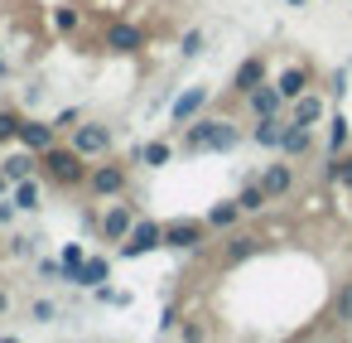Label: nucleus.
Instances as JSON below:
<instances>
[{"label":"nucleus","instance_id":"obj_32","mask_svg":"<svg viewBox=\"0 0 352 343\" xmlns=\"http://www.w3.org/2000/svg\"><path fill=\"white\" fill-rule=\"evenodd\" d=\"M30 314H34V319H39V324H49V319H54V314H58V309H54V304H49V300H34V309H30Z\"/></svg>","mask_w":352,"mask_h":343},{"label":"nucleus","instance_id":"obj_17","mask_svg":"<svg viewBox=\"0 0 352 343\" xmlns=\"http://www.w3.org/2000/svg\"><path fill=\"white\" fill-rule=\"evenodd\" d=\"M261 247H265V237H261V232H232V237H227V247H222V261H227V266H236V261L256 256Z\"/></svg>","mask_w":352,"mask_h":343},{"label":"nucleus","instance_id":"obj_5","mask_svg":"<svg viewBox=\"0 0 352 343\" xmlns=\"http://www.w3.org/2000/svg\"><path fill=\"white\" fill-rule=\"evenodd\" d=\"M208 218H174L164 222V247H179V251H198L208 242Z\"/></svg>","mask_w":352,"mask_h":343},{"label":"nucleus","instance_id":"obj_8","mask_svg":"<svg viewBox=\"0 0 352 343\" xmlns=\"http://www.w3.org/2000/svg\"><path fill=\"white\" fill-rule=\"evenodd\" d=\"M265 78H270V63H265L261 54H251V59H241V63H236V73H232V92H236V97H246V92H256Z\"/></svg>","mask_w":352,"mask_h":343},{"label":"nucleus","instance_id":"obj_27","mask_svg":"<svg viewBox=\"0 0 352 343\" xmlns=\"http://www.w3.org/2000/svg\"><path fill=\"white\" fill-rule=\"evenodd\" d=\"M328 179H338V184L352 194V155H333V165H328Z\"/></svg>","mask_w":352,"mask_h":343},{"label":"nucleus","instance_id":"obj_3","mask_svg":"<svg viewBox=\"0 0 352 343\" xmlns=\"http://www.w3.org/2000/svg\"><path fill=\"white\" fill-rule=\"evenodd\" d=\"M78 155H87V160H107L111 155V126H102V121H82V126H73V141H68Z\"/></svg>","mask_w":352,"mask_h":343},{"label":"nucleus","instance_id":"obj_10","mask_svg":"<svg viewBox=\"0 0 352 343\" xmlns=\"http://www.w3.org/2000/svg\"><path fill=\"white\" fill-rule=\"evenodd\" d=\"M285 131H289V116H256V131H251V141L261 145V150H280L285 145Z\"/></svg>","mask_w":352,"mask_h":343},{"label":"nucleus","instance_id":"obj_20","mask_svg":"<svg viewBox=\"0 0 352 343\" xmlns=\"http://www.w3.org/2000/svg\"><path fill=\"white\" fill-rule=\"evenodd\" d=\"M107 271H111V266H107V256H82V266H78V271H68V285H87V290H92V285H102V280H107Z\"/></svg>","mask_w":352,"mask_h":343},{"label":"nucleus","instance_id":"obj_30","mask_svg":"<svg viewBox=\"0 0 352 343\" xmlns=\"http://www.w3.org/2000/svg\"><path fill=\"white\" fill-rule=\"evenodd\" d=\"M82 256H87V251L68 242V247H63V276H68V271H78V266H82Z\"/></svg>","mask_w":352,"mask_h":343},{"label":"nucleus","instance_id":"obj_25","mask_svg":"<svg viewBox=\"0 0 352 343\" xmlns=\"http://www.w3.org/2000/svg\"><path fill=\"white\" fill-rule=\"evenodd\" d=\"M328 126H333V131H328V160H333V155L347 150V116H333Z\"/></svg>","mask_w":352,"mask_h":343},{"label":"nucleus","instance_id":"obj_12","mask_svg":"<svg viewBox=\"0 0 352 343\" xmlns=\"http://www.w3.org/2000/svg\"><path fill=\"white\" fill-rule=\"evenodd\" d=\"M246 107H251V116H275V112H285V92L265 78L256 92H246Z\"/></svg>","mask_w":352,"mask_h":343},{"label":"nucleus","instance_id":"obj_22","mask_svg":"<svg viewBox=\"0 0 352 343\" xmlns=\"http://www.w3.org/2000/svg\"><path fill=\"white\" fill-rule=\"evenodd\" d=\"M236 203H241V213L251 218V213H261V208L270 203V194H265V184H261V179H251V184H241V194H236Z\"/></svg>","mask_w":352,"mask_h":343},{"label":"nucleus","instance_id":"obj_31","mask_svg":"<svg viewBox=\"0 0 352 343\" xmlns=\"http://www.w3.org/2000/svg\"><path fill=\"white\" fill-rule=\"evenodd\" d=\"M54 25L68 34V30H78V10H54Z\"/></svg>","mask_w":352,"mask_h":343},{"label":"nucleus","instance_id":"obj_1","mask_svg":"<svg viewBox=\"0 0 352 343\" xmlns=\"http://www.w3.org/2000/svg\"><path fill=\"white\" fill-rule=\"evenodd\" d=\"M39 169H44V179L58 184V189H78V184H87V174H92L87 155H78L73 145H49V150L39 155Z\"/></svg>","mask_w":352,"mask_h":343},{"label":"nucleus","instance_id":"obj_18","mask_svg":"<svg viewBox=\"0 0 352 343\" xmlns=\"http://www.w3.org/2000/svg\"><path fill=\"white\" fill-rule=\"evenodd\" d=\"M285 160H299V155H309L314 150V126H304V121H289V131H285Z\"/></svg>","mask_w":352,"mask_h":343},{"label":"nucleus","instance_id":"obj_21","mask_svg":"<svg viewBox=\"0 0 352 343\" xmlns=\"http://www.w3.org/2000/svg\"><path fill=\"white\" fill-rule=\"evenodd\" d=\"M34 165H39V155H34V150H25V155H10V160H0V169H6V179H10V184L30 179V174H34Z\"/></svg>","mask_w":352,"mask_h":343},{"label":"nucleus","instance_id":"obj_16","mask_svg":"<svg viewBox=\"0 0 352 343\" xmlns=\"http://www.w3.org/2000/svg\"><path fill=\"white\" fill-rule=\"evenodd\" d=\"M208 107V92L203 87H184L179 97H174V107H169V116H174V126H188L198 112Z\"/></svg>","mask_w":352,"mask_h":343},{"label":"nucleus","instance_id":"obj_11","mask_svg":"<svg viewBox=\"0 0 352 343\" xmlns=\"http://www.w3.org/2000/svg\"><path fill=\"white\" fill-rule=\"evenodd\" d=\"M275 87L285 92V102H294L299 92H309V87H314V68H309V63H289V68H280Z\"/></svg>","mask_w":352,"mask_h":343},{"label":"nucleus","instance_id":"obj_23","mask_svg":"<svg viewBox=\"0 0 352 343\" xmlns=\"http://www.w3.org/2000/svg\"><path fill=\"white\" fill-rule=\"evenodd\" d=\"M39 198H44V194H39V184H34V179H20V184H15V208H20V213H34V208H39Z\"/></svg>","mask_w":352,"mask_h":343},{"label":"nucleus","instance_id":"obj_13","mask_svg":"<svg viewBox=\"0 0 352 343\" xmlns=\"http://www.w3.org/2000/svg\"><path fill=\"white\" fill-rule=\"evenodd\" d=\"M323 116H328V102H323V97H318L314 87H309V92H299V97L289 102V121H304V126H318Z\"/></svg>","mask_w":352,"mask_h":343},{"label":"nucleus","instance_id":"obj_29","mask_svg":"<svg viewBox=\"0 0 352 343\" xmlns=\"http://www.w3.org/2000/svg\"><path fill=\"white\" fill-rule=\"evenodd\" d=\"M179 54H184V59H193V54H203V34H198V30H188V34L179 39Z\"/></svg>","mask_w":352,"mask_h":343},{"label":"nucleus","instance_id":"obj_28","mask_svg":"<svg viewBox=\"0 0 352 343\" xmlns=\"http://www.w3.org/2000/svg\"><path fill=\"white\" fill-rule=\"evenodd\" d=\"M20 112H0V145H6V141H20Z\"/></svg>","mask_w":352,"mask_h":343},{"label":"nucleus","instance_id":"obj_4","mask_svg":"<svg viewBox=\"0 0 352 343\" xmlns=\"http://www.w3.org/2000/svg\"><path fill=\"white\" fill-rule=\"evenodd\" d=\"M87 189H92L97 198H121V194L131 189V169H126V165H116V160H107V165H92V174H87Z\"/></svg>","mask_w":352,"mask_h":343},{"label":"nucleus","instance_id":"obj_24","mask_svg":"<svg viewBox=\"0 0 352 343\" xmlns=\"http://www.w3.org/2000/svg\"><path fill=\"white\" fill-rule=\"evenodd\" d=\"M169 155H174V145H169V141H150V145L140 150V165L160 169V165H169Z\"/></svg>","mask_w":352,"mask_h":343},{"label":"nucleus","instance_id":"obj_7","mask_svg":"<svg viewBox=\"0 0 352 343\" xmlns=\"http://www.w3.org/2000/svg\"><path fill=\"white\" fill-rule=\"evenodd\" d=\"M131 227H135V208H131V203H111V208L102 213V222H97L102 242H126Z\"/></svg>","mask_w":352,"mask_h":343},{"label":"nucleus","instance_id":"obj_19","mask_svg":"<svg viewBox=\"0 0 352 343\" xmlns=\"http://www.w3.org/2000/svg\"><path fill=\"white\" fill-rule=\"evenodd\" d=\"M241 218H246V213H241V203H236V198H222V203H212V208H208V227H212V232H232Z\"/></svg>","mask_w":352,"mask_h":343},{"label":"nucleus","instance_id":"obj_26","mask_svg":"<svg viewBox=\"0 0 352 343\" xmlns=\"http://www.w3.org/2000/svg\"><path fill=\"white\" fill-rule=\"evenodd\" d=\"M333 319H342V324H352V276L338 285V300H333Z\"/></svg>","mask_w":352,"mask_h":343},{"label":"nucleus","instance_id":"obj_2","mask_svg":"<svg viewBox=\"0 0 352 343\" xmlns=\"http://www.w3.org/2000/svg\"><path fill=\"white\" fill-rule=\"evenodd\" d=\"M241 131L227 121V116H203L193 126H184V150L188 155H203V150H236Z\"/></svg>","mask_w":352,"mask_h":343},{"label":"nucleus","instance_id":"obj_14","mask_svg":"<svg viewBox=\"0 0 352 343\" xmlns=\"http://www.w3.org/2000/svg\"><path fill=\"white\" fill-rule=\"evenodd\" d=\"M20 145L34 150V155H44L49 145H58V126H49V121H20Z\"/></svg>","mask_w":352,"mask_h":343},{"label":"nucleus","instance_id":"obj_37","mask_svg":"<svg viewBox=\"0 0 352 343\" xmlns=\"http://www.w3.org/2000/svg\"><path fill=\"white\" fill-rule=\"evenodd\" d=\"M285 6H309V0H285Z\"/></svg>","mask_w":352,"mask_h":343},{"label":"nucleus","instance_id":"obj_15","mask_svg":"<svg viewBox=\"0 0 352 343\" xmlns=\"http://www.w3.org/2000/svg\"><path fill=\"white\" fill-rule=\"evenodd\" d=\"M256 179L265 184V194H270V203H275V198H285V194L294 189V165H285V160H275V165H265V169H261Z\"/></svg>","mask_w":352,"mask_h":343},{"label":"nucleus","instance_id":"obj_34","mask_svg":"<svg viewBox=\"0 0 352 343\" xmlns=\"http://www.w3.org/2000/svg\"><path fill=\"white\" fill-rule=\"evenodd\" d=\"M10 218H15V198H10V203H0V222H10Z\"/></svg>","mask_w":352,"mask_h":343},{"label":"nucleus","instance_id":"obj_9","mask_svg":"<svg viewBox=\"0 0 352 343\" xmlns=\"http://www.w3.org/2000/svg\"><path fill=\"white\" fill-rule=\"evenodd\" d=\"M107 49H111V54H140V49H145V30L131 25V20H116V25L107 30Z\"/></svg>","mask_w":352,"mask_h":343},{"label":"nucleus","instance_id":"obj_38","mask_svg":"<svg viewBox=\"0 0 352 343\" xmlns=\"http://www.w3.org/2000/svg\"><path fill=\"white\" fill-rule=\"evenodd\" d=\"M0 73H6V59H0Z\"/></svg>","mask_w":352,"mask_h":343},{"label":"nucleus","instance_id":"obj_35","mask_svg":"<svg viewBox=\"0 0 352 343\" xmlns=\"http://www.w3.org/2000/svg\"><path fill=\"white\" fill-rule=\"evenodd\" d=\"M6 314H10V295H6V290H0V319H6Z\"/></svg>","mask_w":352,"mask_h":343},{"label":"nucleus","instance_id":"obj_33","mask_svg":"<svg viewBox=\"0 0 352 343\" xmlns=\"http://www.w3.org/2000/svg\"><path fill=\"white\" fill-rule=\"evenodd\" d=\"M39 271H44L49 280H54V276H63V261H39Z\"/></svg>","mask_w":352,"mask_h":343},{"label":"nucleus","instance_id":"obj_6","mask_svg":"<svg viewBox=\"0 0 352 343\" xmlns=\"http://www.w3.org/2000/svg\"><path fill=\"white\" fill-rule=\"evenodd\" d=\"M155 247H164V222H150V218H135V227H131V237L121 242V256H145V251H155Z\"/></svg>","mask_w":352,"mask_h":343},{"label":"nucleus","instance_id":"obj_36","mask_svg":"<svg viewBox=\"0 0 352 343\" xmlns=\"http://www.w3.org/2000/svg\"><path fill=\"white\" fill-rule=\"evenodd\" d=\"M6 184H10V179H6V169H0V194H6Z\"/></svg>","mask_w":352,"mask_h":343}]
</instances>
